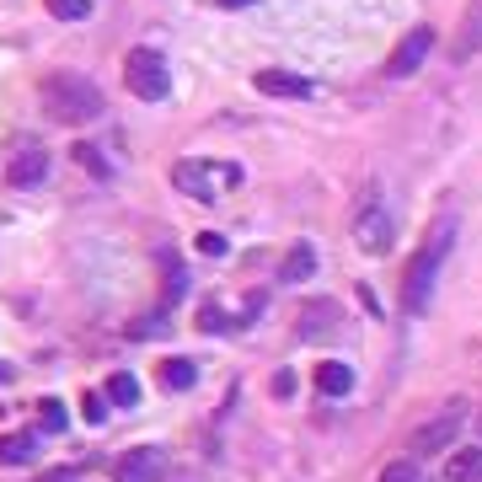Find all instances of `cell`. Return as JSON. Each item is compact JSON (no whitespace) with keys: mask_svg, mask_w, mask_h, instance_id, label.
<instances>
[{"mask_svg":"<svg viewBox=\"0 0 482 482\" xmlns=\"http://www.w3.org/2000/svg\"><path fill=\"white\" fill-rule=\"evenodd\" d=\"M450 241H456V220H439V226H429V236L423 246L413 252V263H408V274H402V311H429V295H434V279H439V263L450 257Z\"/></svg>","mask_w":482,"mask_h":482,"instance_id":"obj_1","label":"cell"},{"mask_svg":"<svg viewBox=\"0 0 482 482\" xmlns=\"http://www.w3.org/2000/svg\"><path fill=\"white\" fill-rule=\"evenodd\" d=\"M43 113L54 123H70V129L97 123L102 119V92L81 75H54V81H43Z\"/></svg>","mask_w":482,"mask_h":482,"instance_id":"obj_2","label":"cell"},{"mask_svg":"<svg viewBox=\"0 0 482 482\" xmlns=\"http://www.w3.org/2000/svg\"><path fill=\"white\" fill-rule=\"evenodd\" d=\"M172 182H178L188 198H198V204H215L226 188H236L241 182V167H231V161H178L172 167Z\"/></svg>","mask_w":482,"mask_h":482,"instance_id":"obj_3","label":"cell"},{"mask_svg":"<svg viewBox=\"0 0 482 482\" xmlns=\"http://www.w3.org/2000/svg\"><path fill=\"white\" fill-rule=\"evenodd\" d=\"M123 86H129L140 102H161V97L172 92V70H167V60H161L156 49H134V54L123 60Z\"/></svg>","mask_w":482,"mask_h":482,"instance_id":"obj_4","label":"cell"},{"mask_svg":"<svg viewBox=\"0 0 482 482\" xmlns=\"http://www.w3.org/2000/svg\"><path fill=\"white\" fill-rule=\"evenodd\" d=\"M461 423H467V402L456 397V402H445L434 419L419 423V429L408 434V456H413V461H423V456H434V450H450V439L461 434Z\"/></svg>","mask_w":482,"mask_h":482,"instance_id":"obj_5","label":"cell"},{"mask_svg":"<svg viewBox=\"0 0 482 482\" xmlns=\"http://www.w3.org/2000/svg\"><path fill=\"white\" fill-rule=\"evenodd\" d=\"M167 477V450L161 445H140V450H123L113 482H161Z\"/></svg>","mask_w":482,"mask_h":482,"instance_id":"obj_6","label":"cell"},{"mask_svg":"<svg viewBox=\"0 0 482 482\" xmlns=\"http://www.w3.org/2000/svg\"><path fill=\"white\" fill-rule=\"evenodd\" d=\"M429 49H434V27H413L397 49H391V60H386V75L391 81H408V75H419L423 60H429Z\"/></svg>","mask_w":482,"mask_h":482,"instance_id":"obj_7","label":"cell"},{"mask_svg":"<svg viewBox=\"0 0 482 482\" xmlns=\"http://www.w3.org/2000/svg\"><path fill=\"white\" fill-rule=\"evenodd\" d=\"M43 178H49V150H43L38 140H22V145L11 150L5 182H11V188H38Z\"/></svg>","mask_w":482,"mask_h":482,"instance_id":"obj_8","label":"cell"},{"mask_svg":"<svg viewBox=\"0 0 482 482\" xmlns=\"http://www.w3.org/2000/svg\"><path fill=\"white\" fill-rule=\"evenodd\" d=\"M338 327H343V305L338 301H311L301 311V338L305 343H327V338H338Z\"/></svg>","mask_w":482,"mask_h":482,"instance_id":"obj_9","label":"cell"},{"mask_svg":"<svg viewBox=\"0 0 482 482\" xmlns=\"http://www.w3.org/2000/svg\"><path fill=\"white\" fill-rule=\"evenodd\" d=\"M354 241H360V252H370V257H386L391 252V215L386 209H364L360 220H354Z\"/></svg>","mask_w":482,"mask_h":482,"instance_id":"obj_10","label":"cell"},{"mask_svg":"<svg viewBox=\"0 0 482 482\" xmlns=\"http://www.w3.org/2000/svg\"><path fill=\"white\" fill-rule=\"evenodd\" d=\"M252 86H257L263 97H290V102H305V97L316 92V86H311L305 75H295V70H257Z\"/></svg>","mask_w":482,"mask_h":482,"instance_id":"obj_11","label":"cell"},{"mask_svg":"<svg viewBox=\"0 0 482 482\" xmlns=\"http://www.w3.org/2000/svg\"><path fill=\"white\" fill-rule=\"evenodd\" d=\"M311 274H316V246L311 241H295L284 252V263H279V284H305Z\"/></svg>","mask_w":482,"mask_h":482,"instance_id":"obj_12","label":"cell"},{"mask_svg":"<svg viewBox=\"0 0 482 482\" xmlns=\"http://www.w3.org/2000/svg\"><path fill=\"white\" fill-rule=\"evenodd\" d=\"M349 386H354V370H349V364H338V360L316 364V391H322V397H343Z\"/></svg>","mask_w":482,"mask_h":482,"instance_id":"obj_13","label":"cell"},{"mask_svg":"<svg viewBox=\"0 0 482 482\" xmlns=\"http://www.w3.org/2000/svg\"><path fill=\"white\" fill-rule=\"evenodd\" d=\"M33 456H38L33 434H0V467H27Z\"/></svg>","mask_w":482,"mask_h":482,"instance_id":"obj_14","label":"cell"},{"mask_svg":"<svg viewBox=\"0 0 482 482\" xmlns=\"http://www.w3.org/2000/svg\"><path fill=\"white\" fill-rule=\"evenodd\" d=\"M472 477H482V445L477 450H456L445 461V482H472Z\"/></svg>","mask_w":482,"mask_h":482,"instance_id":"obj_15","label":"cell"},{"mask_svg":"<svg viewBox=\"0 0 482 482\" xmlns=\"http://www.w3.org/2000/svg\"><path fill=\"white\" fill-rule=\"evenodd\" d=\"M193 381H198V364L193 360H167L161 364V386H167V391H188Z\"/></svg>","mask_w":482,"mask_h":482,"instance_id":"obj_16","label":"cell"},{"mask_svg":"<svg viewBox=\"0 0 482 482\" xmlns=\"http://www.w3.org/2000/svg\"><path fill=\"white\" fill-rule=\"evenodd\" d=\"M108 402H119V408H134V402H140V381H134L129 370L108 375Z\"/></svg>","mask_w":482,"mask_h":482,"instance_id":"obj_17","label":"cell"},{"mask_svg":"<svg viewBox=\"0 0 482 482\" xmlns=\"http://www.w3.org/2000/svg\"><path fill=\"white\" fill-rule=\"evenodd\" d=\"M477 49H482V0H472V11H467V33H461V49H456V54L467 60V54H477Z\"/></svg>","mask_w":482,"mask_h":482,"instance_id":"obj_18","label":"cell"},{"mask_svg":"<svg viewBox=\"0 0 482 482\" xmlns=\"http://www.w3.org/2000/svg\"><path fill=\"white\" fill-rule=\"evenodd\" d=\"M49 11H54L60 22H86V11H92V0H49Z\"/></svg>","mask_w":482,"mask_h":482,"instance_id":"obj_19","label":"cell"},{"mask_svg":"<svg viewBox=\"0 0 482 482\" xmlns=\"http://www.w3.org/2000/svg\"><path fill=\"white\" fill-rule=\"evenodd\" d=\"M381 482H423V477H419V461L408 456V461H397V467H386V472H381Z\"/></svg>","mask_w":482,"mask_h":482,"instance_id":"obj_20","label":"cell"},{"mask_svg":"<svg viewBox=\"0 0 482 482\" xmlns=\"http://www.w3.org/2000/svg\"><path fill=\"white\" fill-rule=\"evenodd\" d=\"M198 252H204V257H226V252H231V241L220 236V231H204V236H198Z\"/></svg>","mask_w":482,"mask_h":482,"instance_id":"obj_21","label":"cell"},{"mask_svg":"<svg viewBox=\"0 0 482 482\" xmlns=\"http://www.w3.org/2000/svg\"><path fill=\"white\" fill-rule=\"evenodd\" d=\"M161 263H167V301H178L182 290H188V274H182L172 257H161Z\"/></svg>","mask_w":482,"mask_h":482,"instance_id":"obj_22","label":"cell"},{"mask_svg":"<svg viewBox=\"0 0 482 482\" xmlns=\"http://www.w3.org/2000/svg\"><path fill=\"white\" fill-rule=\"evenodd\" d=\"M38 423L60 434V429H64V408H60V402H38Z\"/></svg>","mask_w":482,"mask_h":482,"instance_id":"obj_23","label":"cell"},{"mask_svg":"<svg viewBox=\"0 0 482 482\" xmlns=\"http://www.w3.org/2000/svg\"><path fill=\"white\" fill-rule=\"evenodd\" d=\"M75 150H81V167H92L97 178H108V161L97 156V145H75Z\"/></svg>","mask_w":482,"mask_h":482,"instance_id":"obj_24","label":"cell"},{"mask_svg":"<svg viewBox=\"0 0 482 482\" xmlns=\"http://www.w3.org/2000/svg\"><path fill=\"white\" fill-rule=\"evenodd\" d=\"M102 419H108V402L92 391V397H86V423H102Z\"/></svg>","mask_w":482,"mask_h":482,"instance_id":"obj_25","label":"cell"},{"mask_svg":"<svg viewBox=\"0 0 482 482\" xmlns=\"http://www.w3.org/2000/svg\"><path fill=\"white\" fill-rule=\"evenodd\" d=\"M198 327H204V333H220V327H226V322H220V305H204V316H198Z\"/></svg>","mask_w":482,"mask_h":482,"instance_id":"obj_26","label":"cell"},{"mask_svg":"<svg viewBox=\"0 0 482 482\" xmlns=\"http://www.w3.org/2000/svg\"><path fill=\"white\" fill-rule=\"evenodd\" d=\"M0 381H11V364H0Z\"/></svg>","mask_w":482,"mask_h":482,"instance_id":"obj_27","label":"cell"},{"mask_svg":"<svg viewBox=\"0 0 482 482\" xmlns=\"http://www.w3.org/2000/svg\"><path fill=\"white\" fill-rule=\"evenodd\" d=\"M220 5H252V0H220Z\"/></svg>","mask_w":482,"mask_h":482,"instance_id":"obj_28","label":"cell"},{"mask_svg":"<svg viewBox=\"0 0 482 482\" xmlns=\"http://www.w3.org/2000/svg\"><path fill=\"white\" fill-rule=\"evenodd\" d=\"M477 482H482V477H477Z\"/></svg>","mask_w":482,"mask_h":482,"instance_id":"obj_29","label":"cell"}]
</instances>
